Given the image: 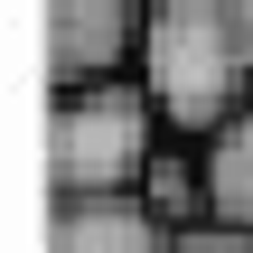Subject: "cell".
I'll list each match as a JSON object with an SVG mask.
<instances>
[{"instance_id": "obj_5", "label": "cell", "mask_w": 253, "mask_h": 253, "mask_svg": "<svg viewBox=\"0 0 253 253\" xmlns=\"http://www.w3.org/2000/svg\"><path fill=\"white\" fill-rule=\"evenodd\" d=\"M207 160H216V225H244L253 235V113L207 150Z\"/></svg>"}, {"instance_id": "obj_3", "label": "cell", "mask_w": 253, "mask_h": 253, "mask_svg": "<svg viewBox=\"0 0 253 253\" xmlns=\"http://www.w3.org/2000/svg\"><path fill=\"white\" fill-rule=\"evenodd\" d=\"M38 28H47V75H56V94H94V84H131V75H141L150 9H131V0H56Z\"/></svg>"}, {"instance_id": "obj_1", "label": "cell", "mask_w": 253, "mask_h": 253, "mask_svg": "<svg viewBox=\"0 0 253 253\" xmlns=\"http://www.w3.org/2000/svg\"><path fill=\"white\" fill-rule=\"evenodd\" d=\"M141 84L169 122V141L216 150L253 113V56L235 38V0H160L141 38Z\"/></svg>"}, {"instance_id": "obj_2", "label": "cell", "mask_w": 253, "mask_h": 253, "mask_svg": "<svg viewBox=\"0 0 253 253\" xmlns=\"http://www.w3.org/2000/svg\"><path fill=\"white\" fill-rule=\"evenodd\" d=\"M169 122L150 103V84H94V94H56L47 122V178L56 197H141V169L160 160Z\"/></svg>"}, {"instance_id": "obj_4", "label": "cell", "mask_w": 253, "mask_h": 253, "mask_svg": "<svg viewBox=\"0 0 253 253\" xmlns=\"http://www.w3.org/2000/svg\"><path fill=\"white\" fill-rule=\"evenodd\" d=\"M178 235L141 207V197H56L47 253H169Z\"/></svg>"}, {"instance_id": "obj_7", "label": "cell", "mask_w": 253, "mask_h": 253, "mask_svg": "<svg viewBox=\"0 0 253 253\" xmlns=\"http://www.w3.org/2000/svg\"><path fill=\"white\" fill-rule=\"evenodd\" d=\"M235 38H244V56H253V0H235Z\"/></svg>"}, {"instance_id": "obj_6", "label": "cell", "mask_w": 253, "mask_h": 253, "mask_svg": "<svg viewBox=\"0 0 253 253\" xmlns=\"http://www.w3.org/2000/svg\"><path fill=\"white\" fill-rule=\"evenodd\" d=\"M169 253H253V235L244 225H197V235H178Z\"/></svg>"}]
</instances>
